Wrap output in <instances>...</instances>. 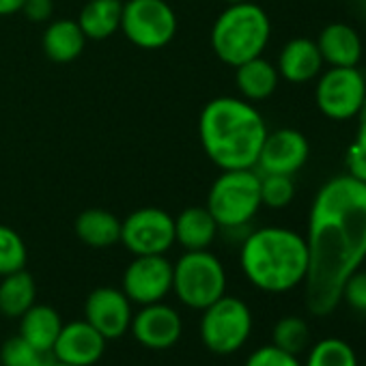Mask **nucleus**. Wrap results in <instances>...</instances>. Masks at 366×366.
<instances>
[{
	"label": "nucleus",
	"mask_w": 366,
	"mask_h": 366,
	"mask_svg": "<svg viewBox=\"0 0 366 366\" xmlns=\"http://www.w3.org/2000/svg\"><path fill=\"white\" fill-rule=\"evenodd\" d=\"M0 366H3V364H0Z\"/></svg>",
	"instance_id": "obj_38"
},
{
	"label": "nucleus",
	"mask_w": 366,
	"mask_h": 366,
	"mask_svg": "<svg viewBox=\"0 0 366 366\" xmlns=\"http://www.w3.org/2000/svg\"><path fill=\"white\" fill-rule=\"evenodd\" d=\"M276 69L280 78L293 84H304L315 80L323 69V59L317 48V41L306 37H295L287 41L278 54Z\"/></svg>",
	"instance_id": "obj_16"
},
{
	"label": "nucleus",
	"mask_w": 366,
	"mask_h": 366,
	"mask_svg": "<svg viewBox=\"0 0 366 366\" xmlns=\"http://www.w3.org/2000/svg\"><path fill=\"white\" fill-rule=\"evenodd\" d=\"M121 291L138 306L162 302L172 291V263L164 254L134 257L123 274Z\"/></svg>",
	"instance_id": "obj_11"
},
{
	"label": "nucleus",
	"mask_w": 366,
	"mask_h": 366,
	"mask_svg": "<svg viewBox=\"0 0 366 366\" xmlns=\"http://www.w3.org/2000/svg\"><path fill=\"white\" fill-rule=\"evenodd\" d=\"M123 3L121 0H89L78 16V24L86 39L104 41L121 31Z\"/></svg>",
	"instance_id": "obj_23"
},
{
	"label": "nucleus",
	"mask_w": 366,
	"mask_h": 366,
	"mask_svg": "<svg viewBox=\"0 0 366 366\" xmlns=\"http://www.w3.org/2000/svg\"><path fill=\"white\" fill-rule=\"evenodd\" d=\"M201 312V342L212 353L231 355L248 342L252 334V312L244 300L224 293Z\"/></svg>",
	"instance_id": "obj_7"
},
{
	"label": "nucleus",
	"mask_w": 366,
	"mask_h": 366,
	"mask_svg": "<svg viewBox=\"0 0 366 366\" xmlns=\"http://www.w3.org/2000/svg\"><path fill=\"white\" fill-rule=\"evenodd\" d=\"M304 366H357V355L347 340L327 336L310 347Z\"/></svg>",
	"instance_id": "obj_25"
},
{
	"label": "nucleus",
	"mask_w": 366,
	"mask_h": 366,
	"mask_svg": "<svg viewBox=\"0 0 366 366\" xmlns=\"http://www.w3.org/2000/svg\"><path fill=\"white\" fill-rule=\"evenodd\" d=\"M86 41L78 22L50 20L44 33V52L54 63H71L84 52Z\"/></svg>",
	"instance_id": "obj_20"
},
{
	"label": "nucleus",
	"mask_w": 366,
	"mask_h": 366,
	"mask_svg": "<svg viewBox=\"0 0 366 366\" xmlns=\"http://www.w3.org/2000/svg\"><path fill=\"white\" fill-rule=\"evenodd\" d=\"M293 197L295 186L289 174H261V205L269 209H282L293 201Z\"/></svg>",
	"instance_id": "obj_29"
},
{
	"label": "nucleus",
	"mask_w": 366,
	"mask_h": 366,
	"mask_svg": "<svg viewBox=\"0 0 366 366\" xmlns=\"http://www.w3.org/2000/svg\"><path fill=\"white\" fill-rule=\"evenodd\" d=\"M121 244L134 254H166L174 244V218L159 207H140L121 222Z\"/></svg>",
	"instance_id": "obj_10"
},
{
	"label": "nucleus",
	"mask_w": 366,
	"mask_h": 366,
	"mask_svg": "<svg viewBox=\"0 0 366 366\" xmlns=\"http://www.w3.org/2000/svg\"><path fill=\"white\" fill-rule=\"evenodd\" d=\"M227 5H237V3H246V0H222Z\"/></svg>",
	"instance_id": "obj_35"
},
{
	"label": "nucleus",
	"mask_w": 366,
	"mask_h": 366,
	"mask_svg": "<svg viewBox=\"0 0 366 366\" xmlns=\"http://www.w3.org/2000/svg\"><path fill=\"white\" fill-rule=\"evenodd\" d=\"M265 136V119L242 97H216L205 104L199 119L203 151L222 170L254 168Z\"/></svg>",
	"instance_id": "obj_2"
},
{
	"label": "nucleus",
	"mask_w": 366,
	"mask_h": 366,
	"mask_svg": "<svg viewBox=\"0 0 366 366\" xmlns=\"http://www.w3.org/2000/svg\"><path fill=\"white\" fill-rule=\"evenodd\" d=\"M218 229L207 207H186L174 218V242L186 250H209Z\"/></svg>",
	"instance_id": "obj_18"
},
{
	"label": "nucleus",
	"mask_w": 366,
	"mask_h": 366,
	"mask_svg": "<svg viewBox=\"0 0 366 366\" xmlns=\"http://www.w3.org/2000/svg\"><path fill=\"white\" fill-rule=\"evenodd\" d=\"M132 317V302L114 287H97L84 302V321H89L106 340L121 338L129 330Z\"/></svg>",
	"instance_id": "obj_13"
},
{
	"label": "nucleus",
	"mask_w": 366,
	"mask_h": 366,
	"mask_svg": "<svg viewBox=\"0 0 366 366\" xmlns=\"http://www.w3.org/2000/svg\"><path fill=\"white\" fill-rule=\"evenodd\" d=\"M272 35V24L267 14L246 0V3L227 5V9L216 18L212 26V48L216 56L237 67L250 59H257L265 52Z\"/></svg>",
	"instance_id": "obj_4"
},
{
	"label": "nucleus",
	"mask_w": 366,
	"mask_h": 366,
	"mask_svg": "<svg viewBox=\"0 0 366 366\" xmlns=\"http://www.w3.org/2000/svg\"><path fill=\"white\" fill-rule=\"evenodd\" d=\"M26 259L29 252L22 235L11 227L0 224V278L18 269H24Z\"/></svg>",
	"instance_id": "obj_28"
},
{
	"label": "nucleus",
	"mask_w": 366,
	"mask_h": 366,
	"mask_svg": "<svg viewBox=\"0 0 366 366\" xmlns=\"http://www.w3.org/2000/svg\"><path fill=\"white\" fill-rule=\"evenodd\" d=\"M306 308L330 315L347 278L366 261V186L349 172L327 179L315 194L308 218Z\"/></svg>",
	"instance_id": "obj_1"
},
{
	"label": "nucleus",
	"mask_w": 366,
	"mask_h": 366,
	"mask_svg": "<svg viewBox=\"0 0 366 366\" xmlns=\"http://www.w3.org/2000/svg\"><path fill=\"white\" fill-rule=\"evenodd\" d=\"M56 362L52 351L33 347L20 334L5 340L0 349V364L3 366H52Z\"/></svg>",
	"instance_id": "obj_26"
},
{
	"label": "nucleus",
	"mask_w": 366,
	"mask_h": 366,
	"mask_svg": "<svg viewBox=\"0 0 366 366\" xmlns=\"http://www.w3.org/2000/svg\"><path fill=\"white\" fill-rule=\"evenodd\" d=\"M26 0H0V16H14L20 14Z\"/></svg>",
	"instance_id": "obj_34"
},
{
	"label": "nucleus",
	"mask_w": 366,
	"mask_h": 366,
	"mask_svg": "<svg viewBox=\"0 0 366 366\" xmlns=\"http://www.w3.org/2000/svg\"><path fill=\"white\" fill-rule=\"evenodd\" d=\"M172 291L183 306L205 310L227 293V269L209 250H186L172 265Z\"/></svg>",
	"instance_id": "obj_6"
},
{
	"label": "nucleus",
	"mask_w": 366,
	"mask_h": 366,
	"mask_svg": "<svg viewBox=\"0 0 366 366\" xmlns=\"http://www.w3.org/2000/svg\"><path fill=\"white\" fill-rule=\"evenodd\" d=\"M278 80H280V74L276 65H272L263 56L250 59L235 67V86L242 99L250 104L272 97L274 91L278 89Z\"/></svg>",
	"instance_id": "obj_19"
},
{
	"label": "nucleus",
	"mask_w": 366,
	"mask_h": 366,
	"mask_svg": "<svg viewBox=\"0 0 366 366\" xmlns=\"http://www.w3.org/2000/svg\"><path fill=\"white\" fill-rule=\"evenodd\" d=\"M323 63L330 67H357L362 59V39L355 29L342 22L327 24L317 39Z\"/></svg>",
	"instance_id": "obj_17"
},
{
	"label": "nucleus",
	"mask_w": 366,
	"mask_h": 366,
	"mask_svg": "<svg viewBox=\"0 0 366 366\" xmlns=\"http://www.w3.org/2000/svg\"><path fill=\"white\" fill-rule=\"evenodd\" d=\"M362 7H364V11H366V0H362Z\"/></svg>",
	"instance_id": "obj_37"
},
{
	"label": "nucleus",
	"mask_w": 366,
	"mask_h": 366,
	"mask_svg": "<svg viewBox=\"0 0 366 366\" xmlns=\"http://www.w3.org/2000/svg\"><path fill=\"white\" fill-rule=\"evenodd\" d=\"M22 14L26 16V20L35 22V24H44L50 22L54 16V0H26Z\"/></svg>",
	"instance_id": "obj_33"
},
{
	"label": "nucleus",
	"mask_w": 366,
	"mask_h": 366,
	"mask_svg": "<svg viewBox=\"0 0 366 366\" xmlns=\"http://www.w3.org/2000/svg\"><path fill=\"white\" fill-rule=\"evenodd\" d=\"M37 300L35 278L26 269L7 274L0 280V315L20 319Z\"/></svg>",
	"instance_id": "obj_24"
},
{
	"label": "nucleus",
	"mask_w": 366,
	"mask_h": 366,
	"mask_svg": "<svg viewBox=\"0 0 366 366\" xmlns=\"http://www.w3.org/2000/svg\"><path fill=\"white\" fill-rule=\"evenodd\" d=\"M121 31L136 48L159 50L177 35V14L166 0H127L123 3Z\"/></svg>",
	"instance_id": "obj_8"
},
{
	"label": "nucleus",
	"mask_w": 366,
	"mask_h": 366,
	"mask_svg": "<svg viewBox=\"0 0 366 366\" xmlns=\"http://www.w3.org/2000/svg\"><path fill=\"white\" fill-rule=\"evenodd\" d=\"M244 366H304L297 355L278 349L276 345H265L252 351Z\"/></svg>",
	"instance_id": "obj_31"
},
{
	"label": "nucleus",
	"mask_w": 366,
	"mask_h": 366,
	"mask_svg": "<svg viewBox=\"0 0 366 366\" xmlns=\"http://www.w3.org/2000/svg\"><path fill=\"white\" fill-rule=\"evenodd\" d=\"M315 102L332 121L357 119L366 106V76L357 67H330L317 76Z\"/></svg>",
	"instance_id": "obj_9"
},
{
	"label": "nucleus",
	"mask_w": 366,
	"mask_h": 366,
	"mask_svg": "<svg viewBox=\"0 0 366 366\" xmlns=\"http://www.w3.org/2000/svg\"><path fill=\"white\" fill-rule=\"evenodd\" d=\"M340 302H345L351 310L366 315V272H353L340 293Z\"/></svg>",
	"instance_id": "obj_32"
},
{
	"label": "nucleus",
	"mask_w": 366,
	"mask_h": 366,
	"mask_svg": "<svg viewBox=\"0 0 366 366\" xmlns=\"http://www.w3.org/2000/svg\"><path fill=\"white\" fill-rule=\"evenodd\" d=\"M129 332L147 349L164 351L179 342L183 332V321L179 312L162 302L140 306V310L132 317Z\"/></svg>",
	"instance_id": "obj_14"
},
{
	"label": "nucleus",
	"mask_w": 366,
	"mask_h": 366,
	"mask_svg": "<svg viewBox=\"0 0 366 366\" xmlns=\"http://www.w3.org/2000/svg\"><path fill=\"white\" fill-rule=\"evenodd\" d=\"M239 265L252 287L265 293H287L304 285L308 272L306 239L285 227L252 231L239 252Z\"/></svg>",
	"instance_id": "obj_3"
},
{
	"label": "nucleus",
	"mask_w": 366,
	"mask_h": 366,
	"mask_svg": "<svg viewBox=\"0 0 366 366\" xmlns=\"http://www.w3.org/2000/svg\"><path fill=\"white\" fill-rule=\"evenodd\" d=\"M52 366H74V364H65V362H54Z\"/></svg>",
	"instance_id": "obj_36"
},
{
	"label": "nucleus",
	"mask_w": 366,
	"mask_h": 366,
	"mask_svg": "<svg viewBox=\"0 0 366 366\" xmlns=\"http://www.w3.org/2000/svg\"><path fill=\"white\" fill-rule=\"evenodd\" d=\"M61 330H63L61 315L48 304L35 302L20 317V336L29 340L33 347L44 349V351H52Z\"/></svg>",
	"instance_id": "obj_22"
},
{
	"label": "nucleus",
	"mask_w": 366,
	"mask_h": 366,
	"mask_svg": "<svg viewBox=\"0 0 366 366\" xmlns=\"http://www.w3.org/2000/svg\"><path fill=\"white\" fill-rule=\"evenodd\" d=\"M106 338L84 319L63 323V330L52 347L56 362L74 366H93L102 360L106 351Z\"/></svg>",
	"instance_id": "obj_15"
},
{
	"label": "nucleus",
	"mask_w": 366,
	"mask_h": 366,
	"mask_svg": "<svg viewBox=\"0 0 366 366\" xmlns=\"http://www.w3.org/2000/svg\"><path fill=\"white\" fill-rule=\"evenodd\" d=\"M364 366H366V364H364Z\"/></svg>",
	"instance_id": "obj_39"
},
{
	"label": "nucleus",
	"mask_w": 366,
	"mask_h": 366,
	"mask_svg": "<svg viewBox=\"0 0 366 366\" xmlns=\"http://www.w3.org/2000/svg\"><path fill=\"white\" fill-rule=\"evenodd\" d=\"M310 155L308 140L302 132L282 127L267 132L257 159V172L261 174H289L293 177Z\"/></svg>",
	"instance_id": "obj_12"
},
{
	"label": "nucleus",
	"mask_w": 366,
	"mask_h": 366,
	"mask_svg": "<svg viewBox=\"0 0 366 366\" xmlns=\"http://www.w3.org/2000/svg\"><path fill=\"white\" fill-rule=\"evenodd\" d=\"M76 235L89 248H110L121 242V220L108 209L91 207L76 218Z\"/></svg>",
	"instance_id": "obj_21"
},
{
	"label": "nucleus",
	"mask_w": 366,
	"mask_h": 366,
	"mask_svg": "<svg viewBox=\"0 0 366 366\" xmlns=\"http://www.w3.org/2000/svg\"><path fill=\"white\" fill-rule=\"evenodd\" d=\"M347 172L366 186V106L357 117V132L347 151Z\"/></svg>",
	"instance_id": "obj_30"
},
{
	"label": "nucleus",
	"mask_w": 366,
	"mask_h": 366,
	"mask_svg": "<svg viewBox=\"0 0 366 366\" xmlns=\"http://www.w3.org/2000/svg\"><path fill=\"white\" fill-rule=\"evenodd\" d=\"M310 342V327L302 317L289 315L282 317L272 332V345H276L278 349L300 355Z\"/></svg>",
	"instance_id": "obj_27"
},
{
	"label": "nucleus",
	"mask_w": 366,
	"mask_h": 366,
	"mask_svg": "<svg viewBox=\"0 0 366 366\" xmlns=\"http://www.w3.org/2000/svg\"><path fill=\"white\" fill-rule=\"evenodd\" d=\"M220 229H244L261 209V174L257 168L222 170L212 183L207 205Z\"/></svg>",
	"instance_id": "obj_5"
}]
</instances>
